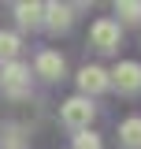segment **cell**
<instances>
[{"label": "cell", "instance_id": "obj_1", "mask_svg": "<svg viewBox=\"0 0 141 149\" xmlns=\"http://www.w3.org/2000/svg\"><path fill=\"white\" fill-rule=\"evenodd\" d=\"M59 119H63V127H70L74 134L78 130H89L93 123V104H89V97H67L63 104H59Z\"/></svg>", "mask_w": 141, "mask_h": 149}, {"label": "cell", "instance_id": "obj_2", "mask_svg": "<svg viewBox=\"0 0 141 149\" xmlns=\"http://www.w3.org/2000/svg\"><path fill=\"white\" fill-rule=\"evenodd\" d=\"M0 86H4L8 97H26V93H30V67L19 63V60L4 63V67H0Z\"/></svg>", "mask_w": 141, "mask_h": 149}, {"label": "cell", "instance_id": "obj_3", "mask_svg": "<svg viewBox=\"0 0 141 149\" xmlns=\"http://www.w3.org/2000/svg\"><path fill=\"white\" fill-rule=\"evenodd\" d=\"M108 78H111V86L119 93H141V63H134V60L115 63V67L108 71Z\"/></svg>", "mask_w": 141, "mask_h": 149}, {"label": "cell", "instance_id": "obj_4", "mask_svg": "<svg viewBox=\"0 0 141 149\" xmlns=\"http://www.w3.org/2000/svg\"><path fill=\"white\" fill-rule=\"evenodd\" d=\"M119 22H111V19H97L93 26H89V41H93V49H100V52H111V49H119Z\"/></svg>", "mask_w": 141, "mask_h": 149}, {"label": "cell", "instance_id": "obj_5", "mask_svg": "<svg viewBox=\"0 0 141 149\" xmlns=\"http://www.w3.org/2000/svg\"><path fill=\"white\" fill-rule=\"evenodd\" d=\"M108 86H111V78H108L104 67L89 63V67H82V71H78V90H82V97H97V93H104Z\"/></svg>", "mask_w": 141, "mask_h": 149}, {"label": "cell", "instance_id": "obj_6", "mask_svg": "<svg viewBox=\"0 0 141 149\" xmlns=\"http://www.w3.org/2000/svg\"><path fill=\"white\" fill-rule=\"evenodd\" d=\"M15 19H19V26L34 30V26L45 22V4H37V0H19L15 4Z\"/></svg>", "mask_w": 141, "mask_h": 149}, {"label": "cell", "instance_id": "obj_7", "mask_svg": "<svg viewBox=\"0 0 141 149\" xmlns=\"http://www.w3.org/2000/svg\"><path fill=\"white\" fill-rule=\"evenodd\" d=\"M63 67H67V63H63V56H59V52H41V56H37V63H34V71L41 74L45 82L63 78Z\"/></svg>", "mask_w": 141, "mask_h": 149}, {"label": "cell", "instance_id": "obj_8", "mask_svg": "<svg viewBox=\"0 0 141 149\" xmlns=\"http://www.w3.org/2000/svg\"><path fill=\"white\" fill-rule=\"evenodd\" d=\"M74 11H70L67 4H45V26L48 30H67Z\"/></svg>", "mask_w": 141, "mask_h": 149}, {"label": "cell", "instance_id": "obj_9", "mask_svg": "<svg viewBox=\"0 0 141 149\" xmlns=\"http://www.w3.org/2000/svg\"><path fill=\"white\" fill-rule=\"evenodd\" d=\"M119 142H123L126 149H141V116L123 119V127H119Z\"/></svg>", "mask_w": 141, "mask_h": 149}, {"label": "cell", "instance_id": "obj_10", "mask_svg": "<svg viewBox=\"0 0 141 149\" xmlns=\"http://www.w3.org/2000/svg\"><path fill=\"white\" fill-rule=\"evenodd\" d=\"M15 56H19V37L0 30V60H4V63H11Z\"/></svg>", "mask_w": 141, "mask_h": 149}, {"label": "cell", "instance_id": "obj_11", "mask_svg": "<svg viewBox=\"0 0 141 149\" xmlns=\"http://www.w3.org/2000/svg\"><path fill=\"white\" fill-rule=\"evenodd\" d=\"M115 11L123 22H141V4L138 0H123V4H115Z\"/></svg>", "mask_w": 141, "mask_h": 149}, {"label": "cell", "instance_id": "obj_12", "mask_svg": "<svg viewBox=\"0 0 141 149\" xmlns=\"http://www.w3.org/2000/svg\"><path fill=\"white\" fill-rule=\"evenodd\" d=\"M74 149H100V138L93 130H78L74 134Z\"/></svg>", "mask_w": 141, "mask_h": 149}]
</instances>
